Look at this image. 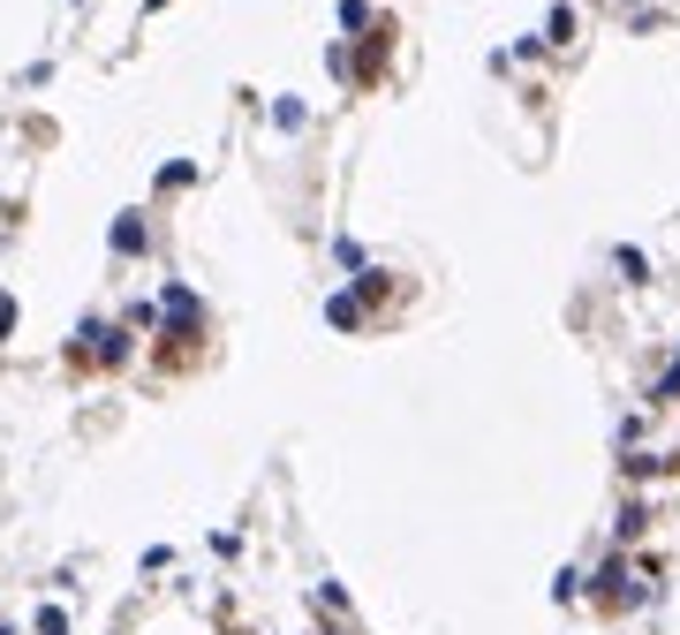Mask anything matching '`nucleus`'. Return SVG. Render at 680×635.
<instances>
[{"label":"nucleus","mask_w":680,"mask_h":635,"mask_svg":"<svg viewBox=\"0 0 680 635\" xmlns=\"http://www.w3.org/2000/svg\"><path fill=\"white\" fill-rule=\"evenodd\" d=\"M658 394H680V363H673V371H666V386H658Z\"/></svg>","instance_id":"obj_1"},{"label":"nucleus","mask_w":680,"mask_h":635,"mask_svg":"<svg viewBox=\"0 0 680 635\" xmlns=\"http://www.w3.org/2000/svg\"><path fill=\"white\" fill-rule=\"evenodd\" d=\"M0 325H8V303H0Z\"/></svg>","instance_id":"obj_2"}]
</instances>
